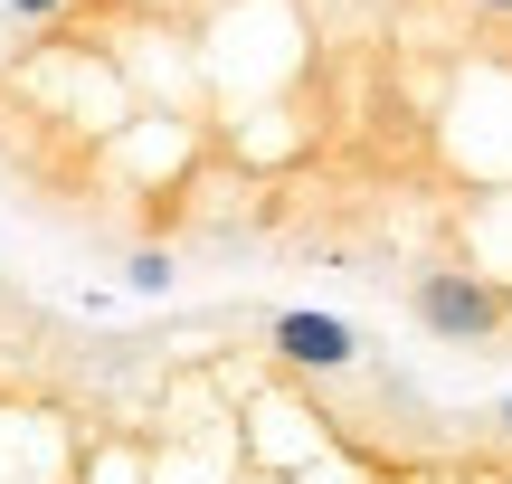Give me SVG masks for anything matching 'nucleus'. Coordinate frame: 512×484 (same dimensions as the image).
Wrapping results in <instances>:
<instances>
[{"instance_id": "f257e3e1", "label": "nucleus", "mask_w": 512, "mask_h": 484, "mask_svg": "<svg viewBox=\"0 0 512 484\" xmlns=\"http://www.w3.org/2000/svg\"><path fill=\"white\" fill-rule=\"evenodd\" d=\"M408 304H418V323L437 342H484V333H503V323H512V295H503L494 276H475V266H427Z\"/></svg>"}, {"instance_id": "f03ea898", "label": "nucleus", "mask_w": 512, "mask_h": 484, "mask_svg": "<svg viewBox=\"0 0 512 484\" xmlns=\"http://www.w3.org/2000/svg\"><path fill=\"white\" fill-rule=\"evenodd\" d=\"M275 361H285V371H351V361H361V333H351L342 314H313V304H294V314H275Z\"/></svg>"}, {"instance_id": "7ed1b4c3", "label": "nucleus", "mask_w": 512, "mask_h": 484, "mask_svg": "<svg viewBox=\"0 0 512 484\" xmlns=\"http://www.w3.org/2000/svg\"><path fill=\"white\" fill-rule=\"evenodd\" d=\"M171 276H181L171 247H133V257H124V285H133V295H171Z\"/></svg>"}, {"instance_id": "20e7f679", "label": "nucleus", "mask_w": 512, "mask_h": 484, "mask_svg": "<svg viewBox=\"0 0 512 484\" xmlns=\"http://www.w3.org/2000/svg\"><path fill=\"white\" fill-rule=\"evenodd\" d=\"M0 10H10V19H57L67 0H0Z\"/></svg>"}, {"instance_id": "39448f33", "label": "nucleus", "mask_w": 512, "mask_h": 484, "mask_svg": "<svg viewBox=\"0 0 512 484\" xmlns=\"http://www.w3.org/2000/svg\"><path fill=\"white\" fill-rule=\"evenodd\" d=\"M475 10H494V19H512V0H475Z\"/></svg>"}, {"instance_id": "423d86ee", "label": "nucleus", "mask_w": 512, "mask_h": 484, "mask_svg": "<svg viewBox=\"0 0 512 484\" xmlns=\"http://www.w3.org/2000/svg\"><path fill=\"white\" fill-rule=\"evenodd\" d=\"M503 437H512V399H503Z\"/></svg>"}]
</instances>
